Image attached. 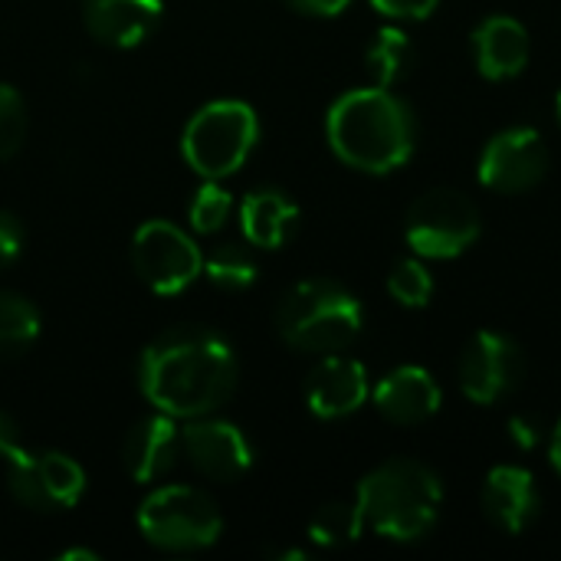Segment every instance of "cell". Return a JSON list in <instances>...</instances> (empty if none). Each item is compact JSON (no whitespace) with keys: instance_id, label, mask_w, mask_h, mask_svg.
I'll list each match as a JSON object with an SVG mask.
<instances>
[{"instance_id":"29","label":"cell","mask_w":561,"mask_h":561,"mask_svg":"<svg viewBox=\"0 0 561 561\" xmlns=\"http://www.w3.org/2000/svg\"><path fill=\"white\" fill-rule=\"evenodd\" d=\"M23 450H26V447H23V434H20L16 421H13L10 414L0 411V460L10 463V460H16Z\"/></svg>"},{"instance_id":"20","label":"cell","mask_w":561,"mask_h":561,"mask_svg":"<svg viewBox=\"0 0 561 561\" xmlns=\"http://www.w3.org/2000/svg\"><path fill=\"white\" fill-rule=\"evenodd\" d=\"M39 339V312L36 306L10 289H0V362L20 358Z\"/></svg>"},{"instance_id":"30","label":"cell","mask_w":561,"mask_h":561,"mask_svg":"<svg viewBox=\"0 0 561 561\" xmlns=\"http://www.w3.org/2000/svg\"><path fill=\"white\" fill-rule=\"evenodd\" d=\"M510 437L523 447V450H533V447H539V440H542V431H539V421L536 417H513L510 421Z\"/></svg>"},{"instance_id":"23","label":"cell","mask_w":561,"mask_h":561,"mask_svg":"<svg viewBox=\"0 0 561 561\" xmlns=\"http://www.w3.org/2000/svg\"><path fill=\"white\" fill-rule=\"evenodd\" d=\"M365 533V519L358 503H332L322 506L316 513V519L309 523V539L322 549H342L348 542H355Z\"/></svg>"},{"instance_id":"7","label":"cell","mask_w":561,"mask_h":561,"mask_svg":"<svg viewBox=\"0 0 561 561\" xmlns=\"http://www.w3.org/2000/svg\"><path fill=\"white\" fill-rule=\"evenodd\" d=\"M404 233L417 256L454 260L477 243L480 210L460 191H427L411 204Z\"/></svg>"},{"instance_id":"34","label":"cell","mask_w":561,"mask_h":561,"mask_svg":"<svg viewBox=\"0 0 561 561\" xmlns=\"http://www.w3.org/2000/svg\"><path fill=\"white\" fill-rule=\"evenodd\" d=\"M556 108H559V122H561V92H559V102H556Z\"/></svg>"},{"instance_id":"19","label":"cell","mask_w":561,"mask_h":561,"mask_svg":"<svg viewBox=\"0 0 561 561\" xmlns=\"http://www.w3.org/2000/svg\"><path fill=\"white\" fill-rule=\"evenodd\" d=\"M299 224V207L276 187H260L240 204L243 237L260 250H279Z\"/></svg>"},{"instance_id":"21","label":"cell","mask_w":561,"mask_h":561,"mask_svg":"<svg viewBox=\"0 0 561 561\" xmlns=\"http://www.w3.org/2000/svg\"><path fill=\"white\" fill-rule=\"evenodd\" d=\"M365 62H368V72L375 76V85L391 89L394 82H401L408 76V69L414 62V46H411L404 30L388 26L371 39V46L365 53Z\"/></svg>"},{"instance_id":"4","label":"cell","mask_w":561,"mask_h":561,"mask_svg":"<svg viewBox=\"0 0 561 561\" xmlns=\"http://www.w3.org/2000/svg\"><path fill=\"white\" fill-rule=\"evenodd\" d=\"M365 325L362 302L332 279L296 283L276 306V332L286 345L309 355L348 348Z\"/></svg>"},{"instance_id":"25","label":"cell","mask_w":561,"mask_h":561,"mask_svg":"<svg viewBox=\"0 0 561 561\" xmlns=\"http://www.w3.org/2000/svg\"><path fill=\"white\" fill-rule=\"evenodd\" d=\"M388 289H391V296H394L401 306L421 309V306H427V299L434 296V276L427 273L424 263H417V260H401V263L391 270V276H388Z\"/></svg>"},{"instance_id":"11","label":"cell","mask_w":561,"mask_h":561,"mask_svg":"<svg viewBox=\"0 0 561 561\" xmlns=\"http://www.w3.org/2000/svg\"><path fill=\"white\" fill-rule=\"evenodd\" d=\"M526 362L513 339L500 332H477L460 358V385L473 404H496L523 381Z\"/></svg>"},{"instance_id":"31","label":"cell","mask_w":561,"mask_h":561,"mask_svg":"<svg viewBox=\"0 0 561 561\" xmlns=\"http://www.w3.org/2000/svg\"><path fill=\"white\" fill-rule=\"evenodd\" d=\"M293 10L299 13H309V16H335L342 13L352 0H286Z\"/></svg>"},{"instance_id":"32","label":"cell","mask_w":561,"mask_h":561,"mask_svg":"<svg viewBox=\"0 0 561 561\" xmlns=\"http://www.w3.org/2000/svg\"><path fill=\"white\" fill-rule=\"evenodd\" d=\"M99 561L102 556L99 552H92V549H66V552H59V561Z\"/></svg>"},{"instance_id":"26","label":"cell","mask_w":561,"mask_h":561,"mask_svg":"<svg viewBox=\"0 0 561 561\" xmlns=\"http://www.w3.org/2000/svg\"><path fill=\"white\" fill-rule=\"evenodd\" d=\"M26 138V102L23 95L0 82V161L13 158Z\"/></svg>"},{"instance_id":"9","label":"cell","mask_w":561,"mask_h":561,"mask_svg":"<svg viewBox=\"0 0 561 561\" xmlns=\"http://www.w3.org/2000/svg\"><path fill=\"white\" fill-rule=\"evenodd\" d=\"M7 486L13 500L26 510H69L85 493V470L66 454H36L26 447L16 460L7 463Z\"/></svg>"},{"instance_id":"24","label":"cell","mask_w":561,"mask_h":561,"mask_svg":"<svg viewBox=\"0 0 561 561\" xmlns=\"http://www.w3.org/2000/svg\"><path fill=\"white\" fill-rule=\"evenodd\" d=\"M230 210H233L230 191H224L217 181H207V184L194 194L187 217H191V227H194L197 233H217V230L230 220Z\"/></svg>"},{"instance_id":"6","label":"cell","mask_w":561,"mask_h":561,"mask_svg":"<svg viewBox=\"0 0 561 561\" xmlns=\"http://www.w3.org/2000/svg\"><path fill=\"white\" fill-rule=\"evenodd\" d=\"M138 529L161 552H204L224 533L217 503L197 486H161L138 510Z\"/></svg>"},{"instance_id":"3","label":"cell","mask_w":561,"mask_h":561,"mask_svg":"<svg viewBox=\"0 0 561 561\" xmlns=\"http://www.w3.org/2000/svg\"><path fill=\"white\" fill-rule=\"evenodd\" d=\"M355 503L365 529L391 542H417L437 526L444 486L417 460H388L362 480Z\"/></svg>"},{"instance_id":"28","label":"cell","mask_w":561,"mask_h":561,"mask_svg":"<svg viewBox=\"0 0 561 561\" xmlns=\"http://www.w3.org/2000/svg\"><path fill=\"white\" fill-rule=\"evenodd\" d=\"M375 10L388 13V16H401V20H424L434 13L437 0H371Z\"/></svg>"},{"instance_id":"12","label":"cell","mask_w":561,"mask_h":561,"mask_svg":"<svg viewBox=\"0 0 561 561\" xmlns=\"http://www.w3.org/2000/svg\"><path fill=\"white\" fill-rule=\"evenodd\" d=\"M549 171V148L536 128L500 131L480 158V184L500 194H519L536 187Z\"/></svg>"},{"instance_id":"27","label":"cell","mask_w":561,"mask_h":561,"mask_svg":"<svg viewBox=\"0 0 561 561\" xmlns=\"http://www.w3.org/2000/svg\"><path fill=\"white\" fill-rule=\"evenodd\" d=\"M23 243H26V233H23L20 217L10 210H0V270L10 266L23 253Z\"/></svg>"},{"instance_id":"18","label":"cell","mask_w":561,"mask_h":561,"mask_svg":"<svg viewBox=\"0 0 561 561\" xmlns=\"http://www.w3.org/2000/svg\"><path fill=\"white\" fill-rule=\"evenodd\" d=\"M477 69L486 79H513L529 62V33L513 16H490L473 33Z\"/></svg>"},{"instance_id":"17","label":"cell","mask_w":561,"mask_h":561,"mask_svg":"<svg viewBox=\"0 0 561 561\" xmlns=\"http://www.w3.org/2000/svg\"><path fill=\"white\" fill-rule=\"evenodd\" d=\"M483 510L490 523L510 536L526 533L539 516V490L529 470L496 467L483 486Z\"/></svg>"},{"instance_id":"10","label":"cell","mask_w":561,"mask_h":561,"mask_svg":"<svg viewBox=\"0 0 561 561\" xmlns=\"http://www.w3.org/2000/svg\"><path fill=\"white\" fill-rule=\"evenodd\" d=\"M181 454L201 477L214 483H237L253 467V447L247 434L237 424L220 421L214 414L191 417L184 424Z\"/></svg>"},{"instance_id":"8","label":"cell","mask_w":561,"mask_h":561,"mask_svg":"<svg viewBox=\"0 0 561 561\" xmlns=\"http://www.w3.org/2000/svg\"><path fill=\"white\" fill-rule=\"evenodd\" d=\"M131 266L151 293L178 296L201 276L204 253L178 224L145 220L131 240Z\"/></svg>"},{"instance_id":"22","label":"cell","mask_w":561,"mask_h":561,"mask_svg":"<svg viewBox=\"0 0 561 561\" xmlns=\"http://www.w3.org/2000/svg\"><path fill=\"white\" fill-rule=\"evenodd\" d=\"M201 276H207L210 286L220 293H243L256 279V260L247 247L237 243H217L201 266Z\"/></svg>"},{"instance_id":"33","label":"cell","mask_w":561,"mask_h":561,"mask_svg":"<svg viewBox=\"0 0 561 561\" xmlns=\"http://www.w3.org/2000/svg\"><path fill=\"white\" fill-rule=\"evenodd\" d=\"M552 463H556V470L561 473V421L559 427H556V434H552Z\"/></svg>"},{"instance_id":"13","label":"cell","mask_w":561,"mask_h":561,"mask_svg":"<svg viewBox=\"0 0 561 561\" xmlns=\"http://www.w3.org/2000/svg\"><path fill=\"white\" fill-rule=\"evenodd\" d=\"M368 398V371L362 362L345 355H325L309 381H306V401L309 411L322 421H339L355 414Z\"/></svg>"},{"instance_id":"14","label":"cell","mask_w":561,"mask_h":561,"mask_svg":"<svg viewBox=\"0 0 561 561\" xmlns=\"http://www.w3.org/2000/svg\"><path fill=\"white\" fill-rule=\"evenodd\" d=\"M161 0H82V23L89 36L112 49L145 43L161 23Z\"/></svg>"},{"instance_id":"16","label":"cell","mask_w":561,"mask_h":561,"mask_svg":"<svg viewBox=\"0 0 561 561\" xmlns=\"http://www.w3.org/2000/svg\"><path fill=\"white\" fill-rule=\"evenodd\" d=\"M375 408L391 424H424L440 411V388L431 378V371L404 365L381 378V385L375 388Z\"/></svg>"},{"instance_id":"5","label":"cell","mask_w":561,"mask_h":561,"mask_svg":"<svg viewBox=\"0 0 561 561\" xmlns=\"http://www.w3.org/2000/svg\"><path fill=\"white\" fill-rule=\"evenodd\" d=\"M256 112L240 99H217L191 115L181 138V151L201 178L220 181L247 164L256 148Z\"/></svg>"},{"instance_id":"2","label":"cell","mask_w":561,"mask_h":561,"mask_svg":"<svg viewBox=\"0 0 561 561\" xmlns=\"http://www.w3.org/2000/svg\"><path fill=\"white\" fill-rule=\"evenodd\" d=\"M332 151L358 171L388 174L414 154V115L388 85L352 89L325 118Z\"/></svg>"},{"instance_id":"15","label":"cell","mask_w":561,"mask_h":561,"mask_svg":"<svg viewBox=\"0 0 561 561\" xmlns=\"http://www.w3.org/2000/svg\"><path fill=\"white\" fill-rule=\"evenodd\" d=\"M181 460V431L171 414H151L138 421L122 444V463L131 480L154 483L164 480Z\"/></svg>"},{"instance_id":"1","label":"cell","mask_w":561,"mask_h":561,"mask_svg":"<svg viewBox=\"0 0 561 561\" xmlns=\"http://www.w3.org/2000/svg\"><path fill=\"white\" fill-rule=\"evenodd\" d=\"M240 381L233 345L207 325H174L151 339L138 358L141 394L174 421L220 411Z\"/></svg>"}]
</instances>
